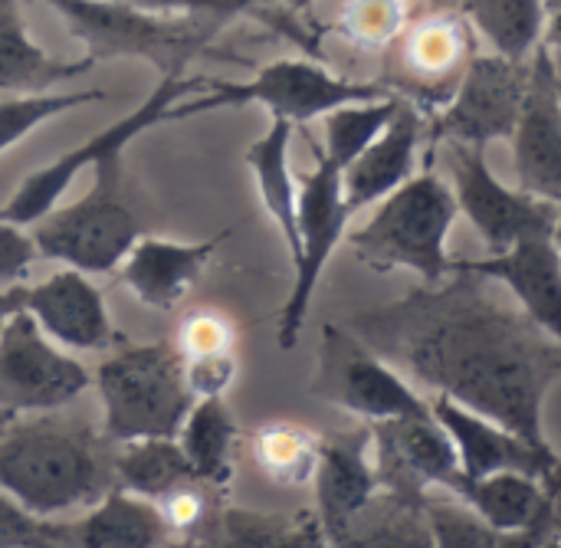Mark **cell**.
<instances>
[{
  "mask_svg": "<svg viewBox=\"0 0 561 548\" xmlns=\"http://www.w3.org/2000/svg\"><path fill=\"white\" fill-rule=\"evenodd\" d=\"M394 99L388 95L378 82H362V79H342L329 72L319 62L306 59H276L250 82H227V79H210L201 95H191L171 109L168 122L191 118V115H207L217 109H240V105H263L273 112V118H283L289 125H302L312 118H322L342 105H362V102H381Z\"/></svg>",
  "mask_w": 561,
  "mask_h": 548,
  "instance_id": "cell-6",
  "label": "cell"
},
{
  "mask_svg": "<svg viewBox=\"0 0 561 548\" xmlns=\"http://www.w3.org/2000/svg\"><path fill=\"white\" fill-rule=\"evenodd\" d=\"M108 480L112 457L82 424H13L0 441V493L43 523L92 506L108 493Z\"/></svg>",
  "mask_w": 561,
  "mask_h": 548,
  "instance_id": "cell-2",
  "label": "cell"
},
{
  "mask_svg": "<svg viewBox=\"0 0 561 548\" xmlns=\"http://www.w3.org/2000/svg\"><path fill=\"white\" fill-rule=\"evenodd\" d=\"M408 20L404 0H348L339 16V30L365 49H385Z\"/></svg>",
  "mask_w": 561,
  "mask_h": 548,
  "instance_id": "cell-36",
  "label": "cell"
},
{
  "mask_svg": "<svg viewBox=\"0 0 561 548\" xmlns=\"http://www.w3.org/2000/svg\"><path fill=\"white\" fill-rule=\"evenodd\" d=\"M316 168L296 184V224H299V256L293 263L296 279L279 316V349L289 352L299 342L306 312L312 306L319 276L332 260L335 247L345 240L352 214L342 201V171L316 151Z\"/></svg>",
  "mask_w": 561,
  "mask_h": 548,
  "instance_id": "cell-13",
  "label": "cell"
},
{
  "mask_svg": "<svg viewBox=\"0 0 561 548\" xmlns=\"http://www.w3.org/2000/svg\"><path fill=\"white\" fill-rule=\"evenodd\" d=\"M0 548H49L46 523L0 493Z\"/></svg>",
  "mask_w": 561,
  "mask_h": 548,
  "instance_id": "cell-40",
  "label": "cell"
},
{
  "mask_svg": "<svg viewBox=\"0 0 561 548\" xmlns=\"http://www.w3.org/2000/svg\"><path fill=\"white\" fill-rule=\"evenodd\" d=\"M457 13L483 33L493 53L510 59H529L536 46L552 30L556 13L549 10L552 0H454Z\"/></svg>",
  "mask_w": 561,
  "mask_h": 548,
  "instance_id": "cell-27",
  "label": "cell"
},
{
  "mask_svg": "<svg viewBox=\"0 0 561 548\" xmlns=\"http://www.w3.org/2000/svg\"><path fill=\"white\" fill-rule=\"evenodd\" d=\"M539 548H561L559 529H556V533H549V536H546V543H542V546H539Z\"/></svg>",
  "mask_w": 561,
  "mask_h": 548,
  "instance_id": "cell-45",
  "label": "cell"
},
{
  "mask_svg": "<svg viewBox=\"0 0 561 548\" xmlns=\"http://www.w3.org/2000/svg\"><path fill=\"white\" fill-rule=\"evenodd\" d=\"M316 500H319V526L322 533L342 529L375 493L378 473L371 460V431L342 434L322 441L319 467H316Z\"/></svg>",
  "mask_w": 561,
  "mask_h": 548,
  "instance_id": "cell-23",
  "label": "cell"
},
{
  "mask_svg": "<svg viewBox=\"0 0 561 548\" xmlns=\"http://www.w3.org/2000/svg\"><path fill=\"white\" fill-rule=\"evenodd\" d=\"M398 99L381 102H362V105H342L329 115H322V148H316L329 164L345 171L391 122L398 112Z\"/></svg>",
  "mask_w": 561,
  "mask_h": 548,
  "instance_id": "cell-32",
  "label": "cell"
},
{
  "mask_svg": "<svg viewBox=\"0 0 561 548\" xmlns=\"http://www.w3.org/2000/svg\"><path fill=\"white\" fill-rule=\"evenodd\" d=\"M46 539L49 548H164L171 543V529L158 503L108 490L82 520L66 523L62 529L46 523Z\"/></svg>",
  "mask_w": 561,
  "mask_h": 548,
  "instance_id": "cell-21",
  "label": "cell"
},
{
  "mask_svg": "<svg viewBox=\"0 0 561 548\" xmlns=\"http://www.w3.org/2000/svg\"><path fill=\"white\" fill-rule=\"evenodd\" d=\"M270 548H329V539L316 516H296Z\"/></svg>",
  "mask_w": 561,
  "mask_h": 548,
  "instance_id": "cell-42",
  "label": "cell"
},
{
  "mask_svg": "<svg viewBox=\"0 0 561 548\" xmlns=\"http://www.w3.org/2000/svg\"><path fill=\"white\" fill-rule=\"evenodd\" d=\"M316 398L342 408L368 424L427 418L431 401L417 395L385 358H378L348 329L329 326L322 332L319 368L312 381Z\"/></svg>",
  "mask_w": 561,
  "mask_h": 548,
  "instance_id": "cell-10",
  "label": "cell"
},
{
  "mask_svg": "<svg viewBox=\"0 0 561 548\" xmlns=\"http://www.w3.org/2000/svg\"><path fill=\"white\" fill-rule=\"evenodd\" d=\"M33 263H36L33 240L13 224H0V289L16 286Z\"/></svg>",
  "mask_w": 561,
  "mask_h": 548,
  "instance_id": "cell-41",
  "label": "cell"
},
{
  "mask_svg": "<svg viewBox=\"0 0 561 548\" xmlns=\"http://www.w3.org/2000/svg\"><path fill=\"white\" fill-rule=\"evenodd\" d=\"M95 62L59 59L36 46L23 23V0H0V95H43L56 82L79 79Z\"/></svg>",
  "mask_w": 561,
  "mask_h": 548,
  "instance_id": "cell-24",
  "label": "cell"
},
{
  "mask_svg": "<svg viewBox=\"0 0 561 548\" xmlns=\"http://www.w3.org/2000/svg\"><path fill=\"white\" fill-rule=\"evenodd\" d=\"M447 168L454 178L450 194L457 201V214H467L490 253H506L523 240L559 237V204L506 187L486 164V148L447 141Z\"/></svg>",
  "mask_w": 561,
  "mask_h": 548,
  "instance_id": "cell-11",
  "label": "cell"
},
{
  "mask_svg": "<svg viewBox=\"0 0 561 548\" xmlns=\"http://www.w3.org/2000/svg\"><path fill=\"white\" fill-rule=\"evenodd\" d=\"M207 89V76H191V72H168L158 79V85L148 92V99L131 109L125 118H118L115 125L102 128L95 138H89L85 145L59 155L56 161L43 164L39 171L26 174L23 184L13 191V197L0 207V224H13V227H30L36 220H43L49 210H56V201L62 197V191L76 181L79 171L95 168L108 158H122V151L151 125H161L171 118V109L191 95H201Z\"/></svg>",
  "mask_w": 561,
  "mask_h": 548,
  "instance_id": "cell-8",
  "label": "cell"
},
{
  "mask_svg": "<svg viewBox=\"0 0 561 548\" xmlns=\"http://www.w3.org/2000/svg\"><path fill=\"white\" fill-rule=\"evenodd\" d=\"M450 273H467L506 286L519 309L549 335H561V256L556 240H523L483 260H454Z\"/></svg>",
  "mask_w": 561,
  "mask_h": 548,
  "instance_id": "cell-19",
  "label": "cell"
},
{
  "mask_svg": "<svg viewBox=\"0 0 561 548\" xmlns=\"http://www.w3.org/2000/svg\"><path fill=\"white\" fill-rule=\"evenodd\" d=\"M437 3H447V0H437Z\"/></svg>",
  "mask_w": 561,
  "mask_h": 548,
  "instance_id": "cell-46",
  "label": "cell"
},
{
  "mask_svg": "<svg viewBox=\"0 0 561 548\" xmlns=\"http://www.w3.org/2000/svg\"><path fill=\"white\" fill-rule=\"evenodd\" d=\"M457 220V201L450 184L424 168L385 201L368 217L365 227L345 233L352 253L371 270H411L427 286H437L450 276L447 237Z\"/></svg>",
  "mask_w": 561,
  "mask_h": 548,
  "instance_id": "cell-3",
  "label": "cell"
},
{
  "mask_svg": "<svg viewBox=\"0 0 561 548\" xmlns=\"http://www.w3.org/2000/svg\"><path fill=\"white\" fill-rule=\"evenodd\" d=\"M69 33L85 46L89 59H145L161 76L187 72V62L214 53L224 20L214 16H164L115 0H43Z\"/></svg>",
  "mask_w": 561,
  "mask_h": 548,
  "instance_id": "cell-4",
  "label": "cell"
},
{
  "mask_svg": "<svg viewBox=\"0 0 561 548\" xmlns=\"http://www.w3.org/2000/svg\"><path fill=\"white\" fill-rule=\"evenodd\" d=\"M181 362L194 358H210V355H227L233 352V329L224 316L217 312H194L184 319L181 335L174 342Z\"/></svg>",
  "mask_w": 561,
  "mask_h": 548,
  "instance_id": "cell-37",
  "label": "cell"
},
{
  "mask_svg": "<svg viewBox=\"0 0 561 548\" xmlns=\"http://www.w3.org/2000/svg\"><path fill=\"white\" fill-rule=\"evenodd\" d=\"M454 496L500 536L526 533L556 513V490L526 473H493L483 480H463Z\"/></svg>",
  "mask_w": 561,
  "mask_h": 548,
  "instance_id": "cell-26",
  "label": "cell"
},
{
  "mask_svg": "<svg viewBox=\"0 0 561 548\" xmlns=\"http://www.w3.org/2000/svg\"><path fill=\"white\" fill-rule=\"evenodd\" d=\"M427 496H408L378 487V493L335 533L329 548H434Z\"/></svg>",
  "mask_w": 561,
  "mask_h": 548,
  "instance_id": "cell-25",
  "label": "cell"
},
{
  "mask_svg": "<svg viewBox=\"0 0 561 548\" xmlns=\"http://www.w3.org/2000/svg\"><path fill=\"white\" fill-rule=\"evenodd\" d=\"M105 92L102 89H82V92H43V95H3L0 99V155L7 148H13L16 141H23L36 125L89 105V102H102Z\"/></svg>",
  "mask_w": 561,
  "mask_h": 548,
  "instance_id": "cell-33",
  "label": "cell"
},
{
  "mask_svg": "<svg viewBox=\"0 0 561 548\" xmlns=\"http://www.w3.org/2000/svg\"><path fill=\"white\" fill-rule=\"evenodd\" d=\"M92 171V191L76 204L49 210L43 220H36V233L30 240L36 256L66 263L79 273H108L141 237V220L125 194L122 158H108Z\"/></svg>",
  "mask_w": 561,
  "mask_h": 548,
  "instance_id": "cell-7",
  "label": "cell"
},
{
  "mask_svg": "<svg viewBox=\"0 0 561 548\" xmlns=\"http://www.w3.org/2000/svg\"><path fill=\"white\" fill-rule=\"evenodd\" d=\"M513 155L519 191L559 204L561 201V89L556 39H542L529 56V79L513 125Z\"/></svg>",
  "mask_w": 561,
  "mask_h": 548,
  "instance_id": "cell-15",
  "label": "cell"
},
{
  "mask_svg": "<svg viewBox=\"0 0 561 548\" xmlns=\"http://www.w3.org/2000/svg\"><path fill=\"white\" fill-rule=\"evenodd\" d=\"M427 523L434 548H503L506 536L493 533L470 506H463L457 496L447 500H427Z\"/></svg>",
  "mask_w": 561,
  "mask_h": 548,
  "instance_id": "cell-34",
  "label": "cell"
},
{
  "mask_svg": "<svg viewBox=\"0 0 561 548\" xmlns=\"http://www.w3.org/2000/svg\"><path fill=\"white\" fill-rule=\"evenodd\" d=\"M95 388L105 411V434L115 444L178 437L194 404L171 342L118 349L99 365Z\"/></svg>",
  "mask_w": 561,
  "mask_h": 548,
  "instance_id": "cell-5",
  "label": "cell"
},
{
  "mask_svg": "<svg viewBox=\"0 0 561 548\" xmlns=\"http://www.w3.org/2000/svg\"><path fill=\"white\" fill-rule=\"evenodd\" d=\"M289 145H293V125L283 118H273L270 132L247 148V164L256 174V187H260L266 214L283 230L289 260L296 263L299 224H296V174L289 164Z\"/></svg>",
  "mask_w": 561,
  "mask_h": 548,
  "instance_id": "cell-28",
  "label": "cell"
},
{
  "mask_svg": "<svg viewBox=\"0 0 561 548\" xmlns=\"http://www.w3.org/2000/svg\"><path fill=\"white\" fill-rule=\"evenodd\" d=\"M529 79V59H510L500 53H477L454 99L427 118L431 145H470L486 148L493 141H510L523 105Z\"/></svg>",
  "mask_w": 561,
  "mask_h": 548,
  "instance_id": "cell-12",
  "label": "cell"
},
{
  "mask_svg": "<svg viewBox=\"0 0 561 548\" xmlns=\"http://www.w3.org/2000/svg\"><path fill=\"white\" fill-rule=\"evenodd\" d=\"M371 447L378 450L375 473L385 490L408 496L447 490L454 496L463 483L454 444L431 414L371 424Z\"/></svg>",
  "mask_w": 561,
  "mask_h": 548,
  "instance_id": "cell-16",
  "label": "cell"
},
{
  "mask_svg": "<svg viewBox=\"0 0 561 548\" xmlns=\"http://www.w3.org/2000/svg\"><path fill=\"white\" fill-rule=\"evenodd\" d=\"M112 473L122 483L118 490L135 493L151 503L164 500L171 490L194 480L174 437L118 444V450L112 454Z\"/></svg>",
  "mask_w": 561,
  "mask_h": 548,
  "instance_id": "cell-30",
  "label": "cell"
},
{
  "mask_svg": "<svg viewBox=\"0 0 561 548\" xmlns=\"http://www.w3.org/2000/svg\"><path fill=\"white\" fill-rule=\"evenodd\" d=\"M181 365H184L187 395L194 401H201V398H224L227 388L237 378V358H233V352L210 355V358H194V362H181Z\"/></svg>",
  "mask_w": 561,
  "mask_h": 548,
  "instance_id": "cell-39",
  "label": "cell"
},
{
  "mask_svg": "<svg viewBox=\"0 0 561 548\" xmlns=\"http://www.w3.org/2000/svg\"><path fill=\"white\" fill-rule=\"evenodd\" d=\"M431 418L450 437L463 480H483L493 473H526L556 490V473H559L556 447H533L513 431L447 398H431Z\"/></svg>",
  "mask_w": 561,
  "mask_h": 548,
  "instance_id": "cell-17",
  "label": "cell"
},
{
  "mask_svg": "<svg viewBox=\"0 0 561 548\" xmlns=\"http://www.w3.org/2000/svg\"><path fill=\"white\" fill-rule=\"evenodd\" d=\"M414 289L352 316L348 332L388 365L533 447L546 437V401L561 378V342L523 309L486 293L480 276Z\"/></svg>",
  "mask_w": 561,
  "mask_h": 548,
  "instance_id": "cell-1",
  "label": "cell"
},
{
  "mask_svg": "<svg viewBox=\"0 0 561 548\" xmlns=\"http://www.w3.org/2000/svg\"><path fill=\"white\" fill-rule=\"evenodd\" d=\"M424 115L411 105H398L385 132L342 171V201L355 217L358 210L385 201L404 181L417 174V145L424 135Z\"/></svg>",
  "mask_w": 561,
  "mask_h": 548,
  "instance_id": "cell-20",
  "label": "cell"
},
{
  "mask_svg": "<svg viewBox=\"0 0 561 548\" xmlns=\"http://www.w3.org/2000/svg\"><path fill=\"white\" fill-rule=\"evenodd\" d=\"M115 3H128L148 13H164V16H214L227 23L240 13H250L276 0H115Z\"/></svg>",
  "mask_w": 561,
  "mask_h": 548,
  "instance_id": "cell-38",
  "label": "cell"
},
{
  "mask_svg": "<svg viewBox=\"0 0 561 548\" xmlns=\"http://www.w3.org/2000/svg\"><path fill=\"white\" fill-rule=\"evenodd\" d=\"M473 56V26L457 10H434L427 16L408 20L385 46L381 79L375 82L398 102L431 118L454 99Z\"/></svg>",
  "mask_w": 561,
  "mask_h": 548,
  "instance_id": "cell-9",
  "label": "cell"
},
{
  "mask_svg": "<svg viewBox=\"0 0 561 548\" xmlns=\"http://www.w3.org/2000/svg\"><path fill=\"white\" fill-rule=\"evenodd\" d=\"M233 437H237V424H233L224 398H201L191 404L174 441L191 467V477L214 490H224L230 483Z\"/></svg>",
  "mask_w": 561,
  "mask_h": 548,
  "instance_id": "cell-29",
  "label": "cell"
},
{
  "mask_svg": "<svg viewBox=\"0 0 561 548\" xmlns=\"http://www.w3.org/2000/svg\"><path fill=\"white\" fill-rule=\"evenodd\" d=\"M16 424V414L13 411H7V408H0V441L10 434V427Z\"/></svg>",
  "mask_w": 561,
  "mask_h": 548,
  "instance_id": "cell-44",
  "label": "cell"
},
{
  "mask_svg": "<svg viewBox=\"0 0 561 548\" xmlns=\"http://www.w3.org/2000/svg\"><path fill=\"white\" fill-rule=\"evenodd\" d=\"M23 312V286H7L0 289V332L7 329V322Z\"/></svg>",
  "mask_w": 561,
  "mask_h": 548,
  "instance_id": "cell-43",
  "label": "cell"
},
{
  "mask_svg": "<svg viewBox=\"0 0 561 548\" xmlns=\"http://www.w3.org/2000/svg\"><path fill=\"white\" fill-rule=\"evenodd\" d=\"M89 381V372L53 345L26 312H16L0 332V408L16 418L66 408Z\"/></svg>",
  "mask_w": 561,
  "mask_h": 548,
  "instance_id": "cell-14",
  "label": "cell"
},
{
  "mask_svg": "<svg viewBox=\"0 0 561 548\" xmlns=\"http://www.w3.org/2000/svg\"><path fill=\"white\" fill-rule=\"evenodd\" d=\"M23 312L59 349L105 352L118 339L102 293L79 270H59L36 286H23Z\"/></svg>",
  "mask_w": 561,
  "mask_h": 548,
  "instance_id": "cell-18",
  "label": "cell"
},
{
  "mask_svg": "<svg viewBox=\"0 0 561 548\" xmlns=\"http://www.w3.org/2000/svg\"><path fill=\"white\" fill-rule=\"evenodd\" d=\"M220 240H224V233L210 237V240H197V243L138 237L135 247L128 250V256L118 263V279L131 289V296L138 302L168 312L197 283V276L210 263Z\"/></svg>",
  "mask_w": 561,
  "mask_h": 548,
  "instance_id": "cell-22",
  "label": "cell"
},
{
  "mask_svg": "<svg viewBox=\"0 0 561 548\" xmlns=\"http://www.w3.org/2000/svg\"><path fill=\"white\" fill-rule=\"evenodd\" d=\"M289 523L286 516L253 510H220L194 548H270Z\"/></svg>",
  "mask_w": 561,
  "mask_h": 548,
  "instance_id": "cell-35",
  "label": "cell"
},
{
  "mask_svg": "<svg viewBox=\"0 0 561 548\" xmlns=\"http://www.w3.org/2000/svg\"><path fill=\"white\" fill-rule=\"evenodd\" d=\"M322 441L296 424H266L253 434V460L276 487H306L316 477Z\"/></svg>",
  "mask_w": 561,
  "mask_h": 548,
  "instance_id": "cell-31",
  "label": "cell"
}]
</instances>
